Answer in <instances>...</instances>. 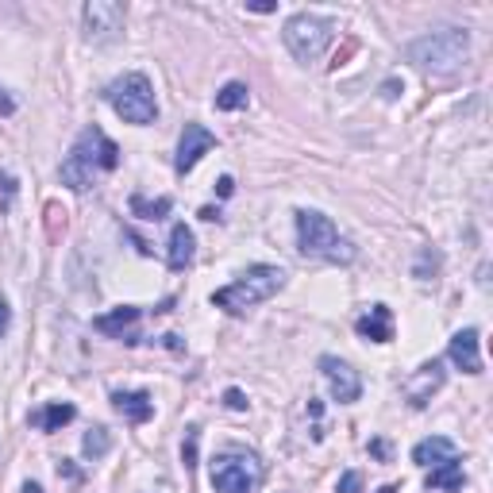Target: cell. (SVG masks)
I'll list each match as a JSON object with an SVG mask.
<instances>
[{
    "mask_svg": "<svg viewBox=\"0 0 493 493\" xmlns=\"http://www.w3.org/2000/svg\"><path fill=\"white\" fill-rule=\"evenodd\" d=\"M443 389V362H424L409 382H405V397H409L413 409H424V405L432 401V394H440Z\"/></svg>",
    "mask_w": 493,
    "mask_h": 493,
    "instance_id": "obj_11",
    "label": "cell"
},
{
    "mask_svg": "<svg viewBox=\"0 0 493 493\" xmlns=\"http://www.w3.org/2000/svg\"><path fill=\"white\" fill-rule=\"evenodd\" d=\"M116 166H120V147H116L100 127H85L74 143V151L66 154L58 178H62V185H70L74 193H85L97 181V173H108Z\"/></svg>",
    "mask_w": 493,
    "mask_h": 493,
    "instance_id": "obj_1",
    "label": "cell"
},
{
    "mask_svg": "<svg viewBox=\"0 0 493 493\" xmlns=\"http://www.w3.org/2000/svg\"><path fill=\"white\" fill-rule=\"evenodd\" d=\"M23 493H42V489H39L35 482H27V486H23Z\"/></svg>",
    "mask_w": 493,
    "mask_h": 493,
    "instance_id": "obj_29",
    "label": "cell"
},
{
    "mask_svg": "<svg viewBox=\"0 0 493 493\" xmlns=\"http://www.w3.org/2000/svg\"><path fill=\"white\" fill-rule=\"evenodd\" d=\"M170 209H173V200H170V197H158V200H147L143 193L132 197V212L143 216V220H166Z\"/></svg>",
    "mask_w": 493,
    "mask_h": 493,
    "instance_id": "obj_21",
    "label": "cell"
},
{
    "mask_svg": "<svg viewBox=\"0 0 493 493\" xmlns=\"http://www.w3.org/2000/svg\"><path fill=\"white\" fill-rule=\"evenodd\" d=\"M246 105H251V89H246L243 81H228L224 89L216 93V108H220V112H239Z\"/></svg>",
    "mask_w": 493,
    "mask_h": 493,
    "instance_id": "obj_20",
    "label": "cell"
},
{
    "mask_svg": "<svg viewBox=\"0 0 493 493\" xmlns=\"http://www.w3.org/2000/svg\"><path fill=\"white\" fill-rule=\"evenodd\" d=\"M358 489H362V474H355V470H347L336 486V493H358Z\"/></svg>",
    "mask_w": 493,
    "mask_h": 493,
    "instance_id": "obj_24",
    "label": "cell"
},
{
    "mask_svg": "<svg viewBox=\"0 0 493 493\" xmlns=\"http://www.w3.org/2000/svg\"><path fill=\"white\" fill-rule=\"evenodd\" d=\"M216 193H220V197H231V193H236V181H231V178H220V181H216Z\"/></svg>",
    "mask_w": 493,
    "mask_h": 493,
    "instance_id": "obj_27",
    "label": "cell"
},
{
    "mask_svg": "<svg viewBox=\"0 0 493 493\" xmlns=\"http://www.w3.org/2000/svg\"><path fill=\"white\" fill-rule=\"evenodd\" d=\"M74 416H78L74 405H66V401H51L47 409L32 416V424H35V428H42V432H58V428H66Z\"/></svg>",
    "mask_w": 493,
    "mask_h": 493,
    "instance_id": "obj_18",
    "label": "cell"
},
{
    "mask_svg": "<svg viewBox=\"0 0 493 493\" xmlns=\"http://www.w3.org/2000/svg\"><path fill=\"white\" fill-rule=\"evenodd\" d=\"M139 309L135 304H120V309H112V312H105V316H97L93 321V328L100 331V336H116V340H124V343H135V336H132V328L139 324Z\"/></svg>",
    "mask_w": 493,
    "mask_h": 493,
    "instance_id": "obj_13",
    "label": "cell"
},
{
    "mask_svg": "<svg viewBox=\"0 0 493 493\" xmlns=\"http://www.w3.org/2000/svg\"><path fill=\"white\" fill-rule=\"evenodd\" d=\"M216 147V135L209 132V127H200V124H185V132H181V143H178V158H173V170L178 173H190L200 158H205L209 151Z\"/></svg>",
    "mask_w": 493,
    "mask_h": 493,
    "instance_id": "obj_10",
    "label": "cell"
},
{
    "mask_svg": "<svg viewBox=\"0 0 493 493\" xmlns=\"http://www.w3.org/2000/svg\"><path fill=\"white\" fill-rule=\"evenodd\" d=\"M112 405H116V413L124 420H132V424H147L154 416V401H151V394H143V389H120V394H112Z\"/></svg>",
    "mask_w": 493,
    "mask_h": 493,
    "instance_id": "obj_14",
    "label": "cell"
},
{
    "mask_svg": "<svg viewBox=\"0 0 493 493\" xmlns=\"http://www.w3.org/2000/svg\"><path fill=\"white\" fill-rule=\"evenodd\" d=\"M282 285H285V270H282V266L258 263V266H251V270H243L239 282L216 289L212 304H216V309H224V312H236V316H239V312H246V309H255V304L270 301Z\"/></svg>",
    "mask_w": 493,
    "mask_h": 493,
    "instance_id": "obj_3",
    "label": "cell"
},
{
    "mask_svg": "<svg viewBox=\"0 0 493 493\" xmlns=\"http://www.w3.org/2000/svg\"><path fill=\"white\" fill-rule=\"evenodd\" d=\"M166 263L170 270H185L193 263V231L185 228V224H173L170 231V255H166Z\"/></svg>",
    "mask_w": 493,
    "mask_h": 493,
    "instance_id": "obj_17",
    "label": "cell"
},
{
    "mask_svg": "<svg viewBox=\"0 0 493 493\" xmlns=\"http://www.w3.org/2000/svg\"><path fill=\"white\" fill-rule=\"evenodd\" d=\"M355 331L362 340H370V343H389V340H394V312H389L386 304H374L367 316H358Z\"/></svg>",
    "mask_w": 493,
    "mask_h": 493,
    "instance_id": "obj_15",
    "label": "cell"
},
{
    "mask_svg": "<svg viewBox=\"0 0 493 493\" xmlns=\"http://www.w3.org/2000/svg\"><path fill=\"white\" fill-rule=\"evenodd\" d=\"M224 405H228V409H246V397L239 394V389H228V394H224Z\"/></svg>",
    "mask_w": 493,
    "mask_h": 493,
    "instance_id": "obj_25",
    "label": "cell"
},
{
    "mask_svg": "<svg viewBox=\"0 0 493 493\" xmlns=\"http://www.w3.org/2000/svg\"><path fill=\"white\" fill-rule=\"evenodd\" d=\"M81 23H85V39L89 42H112L124 32V5L116 0H89L81 8Z\"/></svg>",
    "mask_w": 493,
    "mask_h": 493,
    "instance_id": "obj_8",
    "label": "cell"
},
{
    "mask_svg": "<svg viewBox=\"0 0 493 493\" xmlns=\"http://www.w3.org/2000/svg\"><path fill=\"white\" fill-rule=\"evenodd\" d=\"M297 243L309 258H324V263H351L355 258V243L340 236V228L324 212H297Z\"/></svg>",
    "mask_w": 493,
    "mask_h": 493,
    "instance_id": "obj_4",
    "label": "cell"
},
{
    "mask_svg": "<svg viewBox=\"0 0 493 493\" xmlns=\"http://www.w3.org/2000/svg\"><path fill=\"white\" fill-rule=\"evenodd\" d=\"M108 447H112V436H108V428H89V436H85V443H81V451H85V459H105L108 455Z\"/></svg>",
    "mask_w": 493,
    "mask_h": 493,
    "instance_id": "obj_22",
    "label": "cell"
},
{
    "mask_svg": "<svg viewBox=\"0 0 493 493\" xmlns=\"http://www.w3.org/2000/svg\"><path fill=\"white\" fill-rule=\"evenodd\" d=\"M263 482V467L255 455L228 451L212 462V489L216 493H255Z\"/></svg>",
    "mask_w": 493,
    "mask_h": 493,
    "instance_id": "obj_7",
    "label": "cell"
},
{
    "mask_svg": "<svg viewBox=\"0 0 493 493\" xmlns=\"http://www.w3.org/2000/svg\"><path fill=\"white\" fill-rule=\"evenodd\" d=\"M378 493H397V486H382V489H378Z\"/></svg>",
    "mask_w": 493,
    "mask_h": 493,
    "instance_id": "obj_30",
    "label": "cell"
},
{
    "mask_svg": "<svg viewBox=\"0 0 493 493\" xmlns=\"http://www.w3.org/2000/svg\"><path fill=\"white\" fill-rule=\"evenodd\" d=\"M108 105L112 112L120 116L124 124H135V127H147L154 124V116H158V100H154V89H151V81L143 78V74H124V78H116L108 89Z\"/></svg>",
    "mask_w": 493,
    "mask_h": 493,
    "instance_id": "obj_5",
    "label": "cell"
},
{
    "mask_svg": "<svg viewBox=\"0 0 493 493\" xmlns=\"http://www.w3.org/2000/svg\"><path fill=\"white\" fill-rule=\"evenodd\" d=\"M8 324H12V309H8V301H0V336L8 331Z\"/></svg>",
    "mask_w": 493,
    "mask_h": 493,
    "instance_id": "obj_26",
    "label": "cell"
},
{
    "mask_svg": "<svg viewBox=\"0 0 493 493\" xmlns=\"http://www.w3.org/2000/svg\"><path fill=\"white\" fill-rule=\"evenodd\" d=\"M455 459V443L447 436H432V440H420L413 447V462H420V467H440V462Z\"/></svg>",
    "mask_w": 493,
    "mask_h": 493,
    "instance_id": "obj_16",
    "label": "cell"
},
{
    "mask_svg": "<svg viewBox=\"0 0 493 493\" xmlns=\"http://www.w3.org/2000/svg\"><path fill=\"white\" fill-rule=\"evenodd\" d=\"M447 358L455 362L462 374H482V355H478V328H462L451 336Z\"/></svg>",
    "mask_w": 493,
    "mask_h": 493,
    "instance_id": "obj_12",
    "label": "cell"
},
{
    "mask_svg": "<svg viewBox=\"0 0 493 493\" xmlns=\"http://www.w3.org/2000/svg\"><path fill=\"white\" fill-rule=\"evenodd\" d=\"M321 374H324V382L331 389V397H336L340 405H351L362 397V378H358V370L351 367V362H343L336 355H324L321 358Z\"/></svg>",
    "mask_w": 493,
    "mask_h": 493,
    "instance_id": "obj_9",
    "label": "cell"
},
{
    "mask_svg": "<svg viewBox=\"0 0 493 493\" xmlns=\"http://www.w3.org/2000/svg\"><path fill=\"white\" fill-rule=\"evenodd\" d=\"M428 489H447V493H459L462 489V462H459V455L440 462V467H432Z\"/></svg>",
    "mask_w": 493,
    "mask_h": 493,
    "instance_id": "obj_19",
    "label": "cell"
},
{
    "mask_svg": "<svg viewBox=\"0 0 493 493\" xmlns=\"http://www.w3.org/2000/svg\"><path fill=\"white\" fill-rule=\"evenodd\" d=\"M331 35H336V23L324 20V16H316V12H297V16H289L285 23V51L297 58V62H316L328 47H331Z\"/></svg>",
    "mask_w": 493,
    "mask_h": 493,
    "instance_id": "obj_6",
    "label": "cell"
},
{
    "mask_svg": "<svg viewBox=\"0 0 493 493\" xmlns=\"http://www.w3.org/2000/svg\"><path fill=\"white\" fill-rule=\"evenodd\" d=\"M0 112H5V116H12V112H16V105H12V100H8L5 93H0Z\"/></svg>",
    "mask_w": 493,
    "mask_h": 493,
    "instance_id": "obj_28",
    "label": "cell"
},
{
    "mask_svg": "<svg viewBox=\"0 0 493 493\" xmlns=\"http://www.w3.org/2000/svg\"><path fill=\"white\" fill-rule=\"evenodd\" d=\"M405 58L432 78L459 74L470 58V35H467V27H440V32L413 39L409 47H405Z\"/></svg>",
    "mask_w": 493,
    "mask_h": 493,
    "instance_id": "obj_2",
    "label": "cell"
},
{
    "mask_svg": "<svg viewBox=\"0 0 493 493\" xmlns=\"http://www.w3.org/2000/svg\"><path fill=\"white\" fill-rule=\"evenodd\" d=\"M197 440H200V432L190 428V436H185V447H181V455H185V467H197Z\"/></svg>",
    "mask_w": 493,
    "mask_h": 493,
    "instance_id": "obj_23",
    "label": "cell"
}]
</instances>
